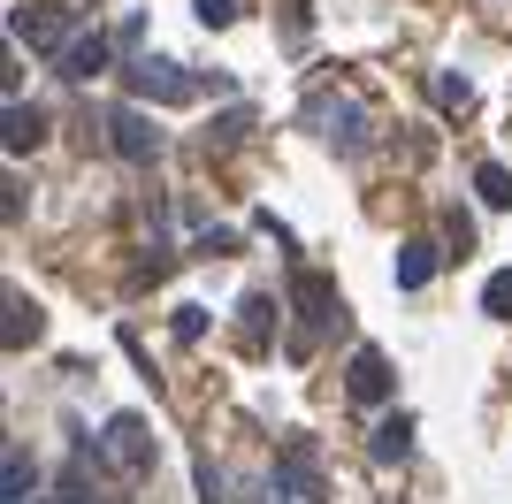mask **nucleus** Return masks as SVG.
I'll list each match as a JSON object with an SVG mask.
<instances>
[{
  "label": "nucleus",
  "mask_w": 512,
  "mask_h": 504,
  "mask_svg": "<svg viewBox=\"0 0 512 504\" xmlns=\"http://www.w3.org/2000/svg\"><path fill=\"white\" fill-rule=\"evenodd\" d=\"M482 306H490L497 321H512V275H490V291H482Z\"/></svg>",
  "instance_id": "obj_8"
},
{
  "label": "nucleus",
  "mask_w": 512,
  "mask_h": 504,
  "mask_svg": "<svg viewBox=\"0 0 512 504\" xmlns=\"http://www.w3.org/2000/svg\"><path fill=\"white\" fill-rule=\"evenodd\" d=\"M39 130H46L39 115H23V107H16V115H8V146H16V153H23V146H39Z\"/></svg>",
  "instance_id": "obj_5"
},
{
  "label": "nucleus",
  "mask_w": 512,
  "mask_h": 504,
  "mask_svg": "<svg viewBox=\"0 0 512 504\" xmlns=\"http://www.w3.org/2000/svg\"><path fill=\"white\" fill-rule=\"evenodd\" d=\"M92 69H107V46H100V39L69 46V77H92Z\"/></svg>",
  "instance_id": "obj_3"
},
{
  "label": "nucleus",
  "mask_w": 512,
  "mask_h": 504,
  "mask_svg": "<svg viewBox=\"0 0 512 504\" xmlns=\"http://www.w3.org/2000/svg\"><path fill=\"white\" fill-rule=\"evenodd\" d=\"M383 390H390L383 352H360V359H352V398H383Z\"/></svg>",
  "instance_id": "obj_2"
},
{
  "label": "nucleus",
  "mask_w": 512,
  "mask_h": 504,
  "mask_svg": "<svg viewBox=\"0 0 512 504\" xmlns=\"http://www.w3.org/2000/svg\"><path fill=\"white\" fill-rule=\"evenodd\" d=\"M69 31V16L62 8H16V39H31V46H54Z\"/></svg>",
  "instance_id": "obj_1"
},
{
  "label": "nucleus",
  "mask_w": 512,
  "mask_h": 504,
  "mask_svg": "<svg viewBox=\"0 0 512 504\" xmlns=\"http://www.w3.org/2000/svg\"><path fill=\"white\" fill-rule=\"evenodd\" d=\"M199 16H207V23H230L237 8H230V0H199Z\"/></svg>",
  "instance_id": "obj_10"
},
{
  "label": "nucleus",
  "mask_w": 512,
  "mask_h": 504,
  "mask_svg": "<svg viewBox=\"0 0 512 504\" xmlns=\"http://www.w3.org/2000/svg\"><path fill=\"white\" fill-rule=\"evenodd\" d=\"M482 199H490V207H505V199H512V176H505V168H482Z\"/></svg>",
  "instance_id": "obj_9"
},
{
  "label": "nucleus",
  "mask_w": 512,
  "mask_h": 504,
  "mask_svg": "<svg viewBox=\"0 0 512 504\" xmlns=\"http://www.w3.org/2000/svg\"><path fill=\"white\" fill-rule=\"evenodd\" d=\"M406 436H413V420L398 413V420H383V436H375V451H383V459H398V451H406Z\"/></svg>",
  "instance_id": "obj_4"
},
{
  "label": "nucleus",
  "mask_w": 512,
  "mask_h": 504,
  "mask_svg": "<svg viewBox=\"0 0 512 504\" xmlns=\"http://www.w3.org/2000/svg\"><path fill=\"white\" fill-rule=\"evenodd\" d=\"M115 130H123V153H153V146H161V138H153V130L138 123V115H123V123H115Z\"/></svg>",
  "instance_id": "obj_6"
},
{
  "label": "nucleus",
  "mask_w": 512,
  "mask_h": 504,
  "mask_svg": "<svg viewBox=\"0 0 512 504\" xmlns=\"http://www.w3.org/2000/svg\"><path fill=\"white\" fill-rule=\"evenodd\" d=\"M428 268H436V260H428V245H406V260H398V283H428Z\"/></svg>",
  "instance_id": "obj_7"
}]
</instances>
